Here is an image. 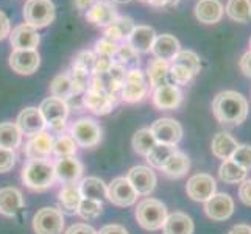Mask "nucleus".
Instances as JSON below:
<instances>
[{
	"instance_id": "44",
	"label": "nucleus",
	"mask_w": 251,
	"mask_h": 234,
	"mask_svg": "<svg viewBox=\"0 0 251 234\" xmlns=\"http://www.w3.org/2000/svg\"><path fill=\"white\" fill-rule=\"evenodd\" d=\"M69 77H71L72 84H74V94L78 95V94H84L89 88V80H91V75L86 74L83 71H78V69H74L71 67V71L67 72Z\"/></svg>"
},
{
	"instance_id": "18",
	"label": "nucleus",
	"mask_w": 251,
	"mask_h": 234,
	"mask_svg": "<svg viewBox=\"0 0 251 234\" xmlns=\"http://www.w3.org/2000/svg\"><path fill=\"white\" fill-rule=\"evenodd\" d=\"M183 102V92L178 86L164 84L153 89V105L161 111L176 109Z\"/></svg>"
},
{
	"instance_id": "16",
	"label": "nucleus",
	"mask_w": 251,
	"mask_h": 234,
	"mask_svg": "<svg viewBox=\"0 0 251 234\" xmlns=\"http://www.w3.org/2000/svg\"><path fill=\"white\" fill-rule=\"evenodd\" d=\"M86 19L91 24L97 25V27H109V25L114 22L119 13L114 3H111L109 0H99L95 2L88 11H86Z\"/></svg>"
},
{
	"instance_id": "21",
	"label": "nucleus",
	"mask_w": 251,
	"mask_h": 234,
	"mask_svg": "<svg viewBox=\"0 0 251 234\" xmlns=\"http://www.w3.org/2000/svg\"><path fill=\"white\" fill-rule=\"evenodd\" d=\"M154 39H156V31L151 27H149V25H136L126 39V44L131 46L137 53H150Z\"/></svg>"
},
{
	"instance_id": "25",
	"label": "nucleus",
	"mask_w": 251,
	"mask_h": 234,
	"mask_svg": "<svg viewBox=\"0 0 251 234\" xmlns=\"http://www.w3.org/2000/svg\"><path fill=\"white\" fill-rule=\"evenodd\" d=\"M24 208V197L19 189L3 187L0 189V214L6 217H14Z\"/></svg>"
},
{
	"instance_id": "10",
	"label": "nucleus",
	"mask_w": 251,
	"mask_h": 234,
	"mask_svg": "<svg viewBox=\"0 0 251 234\" xmlns=\"http://www.w3.org/2000/svg\"><path fill=\"white\" fill-rule=\"evenodd\" d=\"M215 190H217V184L209 173H195L187 180L186 184V192L194 202L204 203L215 194Z\"/></svg>"
},
{
	"instance_id": "47",
	"label": "nucleus",
	"mask_w": 251,
	"mask_h": 234,
	"mask_svg": "<svg viewBox=\"0 0 251 234\" xmlns=\"http://www.w3.org/2000/svg\"><path fill=\"white\" fill-rule=\"evenodd\" d=\"M120 44L111 41L108 38L103 36L101 39H99L95 42V55L97 56H108V58H114V55L117 53Z\"/></svg>"
},
{
	"instance_id": "19",
	"label": "nucleus",
	"mask_w": 251,
	"mask_h": 234,
	"mask_svg": "<svg viewBox=\"0 0 251 234\" xmlns=\"http://www.w3.org/2000/svg\"><path fill=\"white\" fill-rule=\"evenodd\" d=\"M10 42L14 49H21V50H36L41 36L38 30L31 27L28 24H21L10 33Z\"/></svg>"
},
{
	"instance_id": "26",
	"label": "nucleus",
	"mask_w": 251,
	"mask_h": 234,
	"mask_svg": "<svg viewBox=\"0 0 251 234\" xmlns=\"http://www.w3.org/2000/svg\"><path fill=\"white\" fill-rule=\"evenodd\" d=\"M239 147V142L226 131H220L212 137L211 142V152L215 158H219L222 161L231 159L232 153L236 152Z\"/></svg>"
},
{
	"instance_id": "33",
	"label": "nucleus",
	"mask_w": 251,
	"mask_h": 234,
	"mask_svg": "<svg viewBox=\"0 0 251 234\" xmlns=\"http://www.w3.org/2000/svg\"><path fill=\"white\" fill-rule=\"evenodd\" d=\"M247 173L244 167H240L239 164H236L232 159H226L220 164L219 167V177L223 183L228 184H240L242 181L247 180Z\"/></svg>"
},
{
	"instance_id": "24",
	"label": "nucleus",
	"mask_w": 251,
	"mask_h": 234,
	"mask_svg": "<svg viewBox=\"0 0 251 234\" xmlns=\"http://www.w3.org/2000/svg\"><path fill=\"white\" fill-rule=\"evenodd\" d=\"M83 105L88 108L91 112H94V114L106 116L112 111V108L116 106V102L106 94L88 89L83 95Z\"/></svg>"
},
{
	"instance_id": "23",
	"label": "nucleus",
	"mask_w": 251,
	"mask_h": 234,
	"mask_svg": "<svg viewBox=\"0 0 251 234\" xmlns=\"http://www.w3.org/2000/svg\"><path fill=\"white\" fill-rule=\"evenodd\" d=\"M223 13L225 8L220 0H198L195 5V17L206 25H214L220 22Z\"/></svg>"
},
{
	"instance_id": "7",
	"label": "nucleus",
	"mask_w": 251,
	"mask_h": 234,
	"mask_svg": "<svg viewBox=\"0 0 251 234\" xmlns=\"http://www.w3.org/2000/svg\"><path fill=\"white\" fill-rule=\"evenodd\" d=\"M33 230L36 234H61L64 230V215L56 208H42L33 217Z\"/></svg>"
},
{
	"instance_id": "9",
	"label": "nucleus",
	"mask_w": 251,
	"mask_h": 234,
	"mask_svg": "<svg viewBox=\"0 0 251 234\" xmlns=\"http://www.w3.org/2000/svg\"><path fill=\"white\" fill-rule=\"evenodd\" d=\"M150 130L158 144L176 145L181 141V137H183V127H181L178 120L170 117H162L154 120Z\"/></svg>"
},
{
	"instance_id": "40",
	"label": "nucleus",
	"mask_w": 251,
	"mask_h": 234,
	"mask_svg": "<svg viewBox=\"0 0 251 234\" xmlns=\"http://www.w3.org/2000/svg\"><path fill=\"white\" fill-rule=\"evenodd\" d=\"M170 63H175V64H181L187 67L190 72L194 74V77L200 72L201 69V61H200V56H198L195 52L192 50H179L178 55L172 59Z\"/></svg>"
},
{
	"instance_id": "58",
	"label": "nucleus",
	"mask_w": 251,
	"mask_h": 234,
	"mask_svg": "<svg viewBox=\"0 0 251 234\" xmlns=\"http://www.w3.org/2000/svg\"><path fill=\"white\" fill-rule=\"evenodd\" d=\"M111 3H129L131 0H109Z\"/></svg>"
},
{
	"instance_id": "2",
	"label": "nucleus",
	"mask_w": 251,
	"mask_h": 234,
	"mask_svg": "<svg viewBox=\"0 0 251 234\" xmlns=\"http://www.w3.org/2000/svg\"><path fill=\"white\" fill-rule=\"evenodd\" d=\"M55 167L47 159H34L28 161L22 169L24 184L31 190H46L55 183Z\"/></svg>"
},
{
	"instance_id": "32",
	"label": "nucleus",
	"mask_w": 251,
	"mask_h": 234,
	"mask_svg": "<svg viewBox=\"0 0 251 234\" xmlns=\"http://www.w3.org/2000/svg\"><path fill=\"white\" fill-rule=\"evenodd\" d=\"M80 194L83 198H91V200H99L101 202L103 198L108 197V187L103 183V180L97 177H88L81 180V183L78 184Z\"/></svg>"
},
{
	"instance_id": "4",
	"label": "nucleus",
	"mask_w": 251,
	"mask_h": 234,
	"mask_svg": "<svg viewBox=\"0 0 251 234\" xmlns=\"http://www.w3.org/2000/svg\"><path fill=\"white\" fill-rule=\"evenodd\" d=\"M25 24L34 28H44L55 21V5L51 0H27L24 5Z\"/></svg>"
},
{
	"instance_id": "42",
	"label": "nucleus",
	"mask_w": 251,
	"mask_h": 234,
	"mask_svg": "<svg viewBox=\"0 0 251 234\" xmlns=\"http://www.w3.org/2000/svg\"><path fill=\"white\" fill-rule=\"evenodd\" d=\"M192 78H194V74L190 72L187 67L181 66V64L170 63V67H169V84L184 86V84L190 83Z\"/></svg>"
},
{
	"instance_id": "8",
	"label": "nucleus",
	"mask_w": 251,
	"mask_h": 234,
	"mask_svg": "<svg viewBox=\"0 0 251 234\" xmlns=\"http://www.w3.org/2000/svg\"><path fill=\"white\" fill-rule=\"evenodd\" d=\"M71 137L76 142V145L84 147V149H91V147L100 144L101 128L94 119L83 117L72 125Z\"/></svg>"
},
{
	"instance_id": "6",
	"label": "nucleus",
	"mask_w": 251,
	"mask_h": 234,
	"mask_svg": "<svg viewBox=\"0 0 251 234\" xmlns=\"http://www.w3.org/2000/svg\"><path fill=\"white\" fill-rule=\"evenodd\" d=\"M39 111L46 120V125H49L53 131H63L69 116V105L66 100L51 95L41 103Z\"/></svg>"
},
{
	"instance_id": "53",
	"label": "nucleus",
	"mask_w": 251,
	"mask_h": 234,
	"mask_svg": "<svg viewBox=\"0 0 251 234\" xmlns=\"http://www.w3.org/2000/svg\"><path fill=\"white\" fill-rule=\"evenodd\" d=\"M239 67H240V71L244 72L245 77L251 78V50H248L247 53H244V56L240 58Z\"/></svg>"
},
{
	"instance_id": "43",
	"label": "nucleus",
	"mask_w": 251,
	"mask_h": 234,
	"mask_svg": "<svg viewBox=\"0 0 251 234\" xmlns=\"http://www.w3.org/2000/svg\"><path fill=\"white\" fill-rule=\"evenodd\" d=\"M53 153L59 158L66 156H75L76 153V142L71 136H59L58 139L53 141Z\"/></svg>"
},
{
	"instance_id": "29",
	"label": "nucleus",
	"mask_w": 251,
	"mask_h": 234,
	"mask_svg": "<svg viewBox=\"0 0 251 234\" xmlns=\"http://www.w3.org/2000/svg\"><path fill=\"white\" fill-rule=\"evenodd\" d=\"M136 27L134 22L131 17H126V16H119L117 19L112 22L109 27H106L105 30V38L111 39L120 44L128 39V36L131 34L133 28Z\"/></svg>"
},
{
	"instance_id": "27",
	"label": "nucleus",
	"mask_w": 251,
	"mask_h": 234,
	"mask_svg": "<svg viewBox=\"0 0 251 234\" xmlns=\"http://www.w3.org/2000/svg\"><path fill=\"white\" fill-rule=\"evenodd\" d=\"M169 67L170 63L164 61V59L154 58L147 66V80H149V86L153 89L159 88V86L169 84Z\"/></svg>"
},
{
	"instance_id": "49",
	"label": "nucleus",
	"mask_w": 251,
	"mask_h": 234,
	"mask_svg": "<svg viewBox=\"0 0 251 234\" xmlns=\"http://www.w3.org/2000/svg\"><path fill=\"white\" fill-rule=\"evenodd\" d=\"M114 61H112V58H108V56H97L95 55V64H94V72L92 75H103L109 72V69L112 67Z\"/></svg>"
},
{
	"instance_id": "54",
	"label": "nucleus",
	"mask_w": 251,
	"mask_h": 234,
	"mask_svg": "<svg viewBox=\"0 0 251 234\" xmlns=\"http://www.w3.org/2000/svg\"><path fill=\"white\" fill-rule=\"evenodd\" d=\"M97 234H128V231L122 225H105Z\"/></svg>"
},
{
	"instance_id": "12",
	"label": "nucleus",
	"mask_w": 251,
	"mask_h": 234,
	"mask_svg": "<svg viewBox=\"0 0 251 234\" xmlns=\"http://www.w3.org/2000/svg\"><path fill=\"white\" fill-rule=\"evenodd\" d=\"M108 200L116 206L126 208L136 203L137 192L129 184L126 177H119L116 180H112L108 186Z\"/></svg>"
},
{
	"instance_id": "37",
	"label": "nucleus",
	"mask_w": 251,
	"mask_h": 234,
	"mask_svg": "<svg viewBox=\"0 0 251 234\" xmlns=\"http://www.w3.org/2000/svg\"><path fill=\"white\" fill-rule=\"evenodd\" d=\"M22 142V133L16 124H0V147L2 149L14 150Z\"/></svg>"
},
{
	"instance_id": "14",
	"label": "nucleus",
	"mask_w": 251,
	"mask_h": 234,
	"mask_svg": "<svg viewBox=\"0 0 251 234\" xmlns=\"http://www.w3.org/2000/svg\"><path fill=\"white\" fill-rule=\"evenodd\" d=\"M41 56L38 50H21L14 49L10 55V67L19 75H31L38 71Z\"/></svg>"
},
{
	"instance_id": "30",
	"label": "nucleus",
	"mask_w": 251,
	"mask_h": 234,
	"mask_svg": "<svg viewBox=\"0 0 251 234\" xmlns=\"http://www.w3.org/2000/svg\"><path fill=\"white\" fill-rule=\"evenodd\" d=\"M189 169H190L189 156L183 152L176 150L167 159V162L164 164V167L161 170L164 172V175L169 178H181L189 172Z\"/></svg>"
},
{
	"instance_id": "13",
	"label": "nucleus",
	"mask_w": 251,
	"mask_h": 234,
	"mask_svg": "<svg viewBox=\"0 0 251 234\" xmlns=\"http://www.w3.org/2000/svg\"><path fill=\"white\" fill-rule=\"evenodd\" d=\"M204 212L211 220L225 222L234 214V200L228 194L215 192L209 200L204 202Z\"/></svg>"
},
{
	"instance_id": "56",
	"label": "nucleus",
	"mask_w": 251,
	"mask_h": 234,
	"mask_svg": "<svg viewBox=\"0 0 251 234\" xmlns=\"http://www.w3.org/2000/svg\"><path fill=\"white\" fill-rule=\"evenodd\" d=\"M95 3V0H75V6L78 10H89V8Z\"/></svg>"
},
{
	"instance_id": "28",
	"label": "nucleus",
	"mask_w": 251,
	"mask_h": 234,
	"mask_svg": "<svg viewBox=\"0 0 251 234\" xmlns=\"http://www.w3.org/2000/svg\"><path fill=\"white\" fill-rule=\"evenodd\" d=\"M164 234H194V222L184 212H173L167 215L164 223Z\"/></svg>"
},
{
	"instance_id": "36",
	"label": "nucleus",
	"mask_w": 251,
	"mask_h": 234,
	"mask_svg": "<svg viewBox=\"0 0 251 234\" xmlns=\"http://www.w3.org/2000/svg\"><path fill=\"white\" fill-rule=\"evenodd\" d=\"M178 149L176 145H166V144H156L153 149L149 152V155L145 156L147 162L150 164V167L153 169H162L164 164L167 162V159L175 153Z\"/></svg>"
},
{
	"instance_id": "51",
	"label": "nucleus",
	"mask_w": 251,
	"mask_h": 234,
	"mask_svg": "<svg viewBox=\"0 0 251 234\" xmlns=\"http://www.w3.org/2000/svg\"><path fill=\"white\" fill-rule=\"evenodd\" d=\"M66 234H97V231L86 223H76V225H72V227L66 231Z\"/></svg>"
},
{
	"instance_id": "3",
	"label": "nucleus",
	"mask_w": 251,
	"mask_h": 234,
	"mask_svg": "<svg viewBox=\"0 0 251 234\" xmlns=\"http://www.w3.org/2000/svg\"><path fill=\"white\" fill-rule=\"evenodd\" d=\"M167 208L156 198H145L136 208V219L147 231H158L167 219Z\"/></svg>"
},
{
	"instance_id": "57",
	"label": "nucleus",
	"mask_w": 251,
	"mask_h": 234,
	"mask_svg": "<svg viewBox=\"0 0 251 234\" xmlns=\"http://www.w3.org/2000/svg\"><path fill=\"white\" fill-rule=\"evenodd\" d=\"M145 3H149L151 6H167V0H147Z\"/></svg>"
},
{
	"instance_id": "52",
	"label": "nucleus",
	"mask_w": 251,
	"mask_h": 234,
	"mask_svg": "<svg viewBox=\"0 0 251 234\" xmlns=\"http://www.w3.org/2000/svg\"><path fill=\"white\" fill-rule=\"evenodd\" d=\"M10 33H11L10 19H8L5 13L0 11V41H3L5 38L10 36Z\"/></svg>"
},
{
	"instance_id": "20",
	"label": "nucleus",
	"mask_w": 251,
	"mask_h": 234,
	"mask_svg": "<svg viewBox=\"0 0 251 234\" xmlns=\"http://www.w3.org/2000/svg\"><path fill=\"white\" fill-rule=\"evenodd\" d=\"M55 177L64 184L76 183L83 175V164L75 156L59 158L55 164Z\"/></svg>"
},
{
	"instance_id": "60",
	"label": "nucleus",
	"mask_w": 251,
	"mask_h": 234,
	"mask_svg": "<svg viewBox=\"0 0 251 234\" xmlns=\"http://www.w3.org/2000/svg\"><path fill=\"white\" fill-rule=\"evenodd\" d=\"M250 50H251V38H250Z\"/></svg>"
},
{
	"instance_id": "31",
	"label": "nucleus",
	"mask_w": 251,
	"mask_h": 234,
	"mask_svg": "<svg viewBox=\"0 0 251 234\" xmlns=\"http://www.w3.org/2000/svg\"><path fill=\"white\" fill-rule=\"evenodd\" d=\"M81 198L83 197L80 194V189L75 183L66 184L61 190H59V195H58L59 206H61V209L67 214H76Z\"/></svg>"
},
{
	"instance_id": "41",
	"label": "nucleus",
	"mask_w": 251,
	"mask_h": 234,
	"mask_svg": "<svg viewBox=\"0 0 251 234\" xmlns=\"http://www.w3.org/2000/svg\"><path fill=\"white\" fill-rule=\"evenodd\" d=\"M103 211V203L99 200H91V198H81L78 211L76 214L80 215L84 220H95L100 217V214Z\"/></svg>"
},
{
	"instance_id": "5",
	"label": "nucleus",
	"mask_w": 251,
	"mask_h": 234,
	"mask_svg": "<svg viewBox=\"0 0 251 234\" xmlns=\"http://www.w3.org/2000/svg\"><path fill=\"white\" fill-rule=\"evenodd\" d=\"M149 80L141 69H131L126 72L122 88H120V99L126 103H137L149 94Z\"/></svg>"
},
{
	"instance_id": "35",
	"label": "nucleus",
	"mask_w": 251,
	"mask_h": 234,
	"mask_svg": "<svg viewBox=\"0 0 251 234\" xmlns=\"http://www.w3.org/2000/svg\"><path fill=\"white\" fill-rule=\"evenodd\" d=\"M112 61L116 64L125 67L126 71H131V69H139V64H141V53H137V52L129 46V44H120L117 53L112 58Z\"/></svg>"
},
{
	"instance_id": "59",
	"label": "nucleus",
	"mask_w": 251,
	"mask_h": 234,
	"mask_svg": "<svg viewBox=\"0 0 251 234\" xmlns=\"http://www.w3.org/2000/svg\"><path fill=\"white\" fill-rule=\"evenodd\" d=\"M179 2V0H167V5L169 6H173V5H176Z\"/></svg>"
},
{
	"instance_id": "48",
	"label": "nucleus",
	"mask_w": 251,
	"mask_h": 234,
	"mask_svg": "<svg viewBox=\"0 0 251 234\" xmlns=\"http://www.w3.org/2000/svg\"><path fill=\"white\" fill-rule=\"evenodd\" d=\"M16 164V155L14 150L10 149H2L0 147V173L10 172Z\"/></svg>"
},
{
	"instance_id": "11",
	"label": "nucleus",
	"mask_w": 251,
	"mask_h": 234,
	"mask_svg": "<svg viewBox=\"0 0 251 234\" xmlns=\"http://www.w3.org/2000/svg\"><path fill=\"white\" fill-rule=\"evenodd\" d=\"M126 180L134 187L137 195H150L156 187V173L149 166H134L128 170Z\"/></svg>"
},
{
	"instance_id": "15",
	"label": "nucleus",
	"mask_w": 251,
	"mask_h": 234,
	"mask_svg": "<svg viewBox=\"0 0 251 234\" xmlns=\"http://www.w3.org/2000/svg\"><path fill=\"white\" fill-rule=\"evenodd\" d=\"M16 125L22 134L31 137L34 134L44 131L46 120H44V117H42L39 108L30 106V108H25L19 112V116H17V120H16Z\"/></svg>"
},
{
	"instance_id": "55",
	"label": "nucleus",
	"mask_w": 251,
	"mask_h": 234,
	"mask_svg": "<svg viewBox=\"0 0 251 234\" xmlns=\"http://www.w3.org/2000/svg\"><path fill=\"white\" fill-rule=\"evenodd\" d=\"M228 234H251V227L250 225L240 223V225H236V227H232Z\"/></svg>"
},
{
	"instance_id": "17",
	"label": "nucleus",
	"mask_w": 251,
	"mask_h": 234,
	"mask_svg": "<svg viewBox=\"0 0 251 234\" xmlns=\"http://www.w3.org/2000/svg\"><path fill=\"white\" fill-rule=\"evenodd\" d=\"M51 153H53V137L47 131H41L31 136L25 145V156L28 158V161L47 159Z\"/></svg>"
},
{
	"instance_id": "39",
	"label": "nucleus",
	"mask_w": 251,
	"mask_h": 234,
	"mask_svg": "<svg viewBox=\"0 0 251 234\" xmlns=\"http://www.w3.org/2000/svg\"><path fill=\"white\" fill-rule=\"evenodd\" d=\"M133 149L137 155H142V156H147L149 152L153 149L154 145H156V139H154V136L151 133L150 128H141L137 130L133 136Z\"/></svg>"
},
{
	"instance_id": "34",
	"label": "nucleus",
	"mask_w": 251,
	"mask_h": 234,
	"mask_svg": "<svg viewBox=\"0 0 251 234\" xmlns=\"http://www.w3.org/2000/svg\"><path fill=\"white\" fill-rule=\"evenodd\" d=\"M225 13L231 21L247 24L251 21V0H228Z\"/></svg>"
},
{
	"instance_id": "50",
	"label": "nucleus",
	"mask_w": 251,
	"mask_h": 234,
	"mask_svg": "<svg viewBox=\"0 0 251 234\" xmlns=\"http://www.w3.org/2000/svg\"><path fill=\"white\" fill-rule=\"evenodd\" d=\"M239 198L240 202L251 206V180H244L239 186Z\"/></svg>"
},
{
	"instance_id": "46",
	"label": "nucleus",
	"mask_w": 251,
	"mask_h": 234,
	"mask_svg": "<svg viewBox=\"0 0 251 234\" xmlns=\"http://www.w3.org/2000/svg\"><path fill=\"white\" fill-rule=\"evenodd\" d=\"M231 159L245 170H251V145L250 144H239L236 152L232 153Z\"/></svg>"
},
{
	"instance_id": "22",
	"label": "nucleus",
	"mask_w": 251,
	"mask_h": 234,
	"mask_svg": "<svg viewBox=\"0 0 251 234\" xmlns=\"http://www.w3.org/2000/svg\"><path fill=\"white\" fill-rule=\"evenodd\" d=\"M181 50V46H179V41L173 36V34H159L156 36L153 42V47H151V52L150 53L158 58V59H164V61H172L173 58L178 55V52Z\"/></svg>"
},
{
	"instance_id": "45",
	"label": "nucleus",
	"mask_w": 251,
	"mask_h": 234,
	"mask_svg": "<svg viewBox=\"0 0 251 234\" xmlns=\"http://www.w3.org/2000/svg\"><path fill=\"white\" fill-rule=\"evenodd\" d=\"M94 64H95V53H92V52H80L72 61L74 69H78V71H83L89 75L94 72Z\"/></svg>"
},
{
	"instance_id": "38",
	"label": "nucleus",
	"mask_w": 251,
	"mask_h": 234,
	"mask_svg": "<svg viewBox=\"0 0 251 234\" xmlns=\"http://www.w3.org/2000/svg\"><path fill=\"white\" fill-rule=\"evenodd\" d=\"M50 92L53 97L63 99V100H69L71 97H74V84L69 74H61L56 75L50 83Z\"/></svg>"
},
{
	"instance_id": "1",
	"label": "nucleus",
	"mask_w": 251,
	"mask_h": 234,
	"mask_svg": "<svg viewBox=\"0 0 251 234\" xmlns=\"http://www.w3.org/2000/svg\"><path fill=\"white\" fill-rule=\"evenodd\" d=\"M248 112V100L237 91H222L212 100V114L222 125L237 127L244 124Z\"/></svg>"
}]
</instances>
